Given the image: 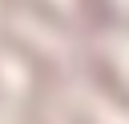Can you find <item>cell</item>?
<instances>
[{
	"instance_id": "1",
	"label": "cell",
	"mask_w": 129,
	"mask_h": 124,
	"mask_svg": "<svg viewBox=\"0 0 129 124\" xmlns=\"http://www.w3.org/2000/svg\"><path fill=\"white\" fill-rule=\"evenodd\" d=\"M85 72L101 84V92H109L121 108H129V88H125V80L113 72V64L105 60V56H93V52H85Z\"/></svg>"
},
{
	"instance_id": "2",
	"label": "cell",
	"mask_w": 129,
	"mask_h": 124,
	"mask_svg": "<svg viewBox=\"0 0 129 124\" xmlns=\"http://www.w3.org/2000/svg\"><path fill=\"white\" fill-rule=\"evenodd\" d=\"M85 8V20L97 28V32H109V28H125V16L113 8V0H81Z\"/></svg>"
}]
</instances>
